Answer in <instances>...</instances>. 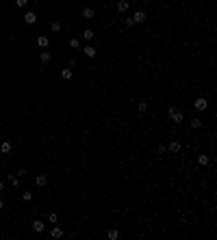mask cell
Listing matches in <instances>:
<instances>
[{
    "instance_id": "6da1fadb",
    "label": "cell",
    "mask_w": 217,
    "mask_h": 240,
    "mask_svg": "<svg viewBox=\"0 0 217 240\" xmlns=\"http://www.w3.org/2000/svg\"><path fill=\"white\" fill-rule=\"evenodd\" d=\"M167 115L172 117V121H174V124H182V119H185V117H182V113H180L176 106H170V108H167Z\"/></svg>"
},
{
    "instance_id": "7a4b0ae2",
    "label": "cell",
    "mask_w": 217,
    "mask_h": 240,
    "mask_svg": "<svg viewBox=\"0 0 217 240\" xmlns=\"http://www.w3.org/2000/svg\"><path fill=\"white\" fill-rule=\"evenodd\" d=\"M193 106H196V110H206V108H208V100H206V98H198Z\"/></svg>"
},
{
    "instance_id": "3957f363",
    "label": "cell",
    "mask_w": 217,
    "mask_h": 240,
    "mask_svg": "<svg viewBox=\"0 0 217 240\" xmlns=\"http://www.w3.org/2000/svg\"><path fill=\"white\" fill-rule=\"evenodd\" d=\"M115 7H117V11H119V13H126V11H128V7H130V2H128V0H117V5H115Z\"/></svg>"
},
{
    "instance_id": "277c9868",
    "label": "cell",
    "mask_w": 217,
    "mask_h": 240,
    "mask_svg": "<svg viewBox=\"0 0 217 240\" xmlns=\"http://www.w3.org/2000/svg\"><path fill=\"white\" fill-rule=\"evenodd\" d=\"M83 54H85V56H89V59H93L95 54H98V50H95L93 45H85V48H83Z\"/></svg>"
},
{
    "instance_id": "5b68a950",
    "label": "cell",
    "mask_w": 217,
    "mask_h": 240,
    "mask_svg": "<svg viewBox=\"0 0 217 240\" xmlns=\"http://www.w3.org/2000/svg\"><path fill=\"white\" fill-rule=\"evenodd\" d=\"M141 22H146V13H143V11H135V15H133V24H141Z\"/></svg>"
},
{
    "instance_id": "8992f818",
    "label": "cell",
    "mask_w": 217,
    "mask_h": 240,
    "mask_svg": "<svg viewBox=\"0 0 217 240\" xmlns=\"http://www.w3.org/2000/svg\"><path fill=\"white\" fill-rule=\"evenodd\" d=\"M24 22H26V24H35V22H37V15H35L33 11H28V13H24Z\"/></svg>"
},
{
    "instance_id": "52a82bcc",
    "label": "cell",
    "mask_w": 217,
    "mask_h": 240,
    "mask_svg": "<svg viewBox=\"0 0 217 240\" xmlns=\"http://www.w3.org/2000/svg\"><path fill=\"white\" fill-rule=\"evenodd\" d=\"M180 147H182V143H180V141H172V143H170V152H172V154L180 152Z\"/></svg>"
},
{
    "instance_id": "ba28073f",
    "label": "cell",
    "mask_w": 217,
    "mask_h": 240,
    "mask_svg": "<svg viewBox=\"0 0 217 240\" xmlns=\"http://www.w3.org/2000/svg\"><path fill=\"white\" fill-rule=\"evenodd\" d=\"M93 37H95V35H93L91 28H85V30H83V39H85V41H91Z\"/></svg>"
},
{
    "instance_id": "9c48e42d",
    "label": "cell",
    "mask_w": 217,
    "mask_h": 240,
    "mask_svg": "<svg viewBox=\"0 0 217 240\" xmlns=\"http://www.w3.org/2000/svg\"><path fill=\"white\" fill-rule=\"evenodd\" d=\"M83 17H85V20H91V17H93V9H91V7H85V9H83Z\"/></svg>"
},
{
    "instance_id": "30bf717a",
    "label": "cell",
    "mask_w": 217,
    "mask_h": 240,
    "mask_svg": "<svg viewBox=\"0 0 217 240\" xmlns=\"http://www.w3.org/2000/svg\"><path fill=\"white\" fill-rule=\"evenodd\" d=\"M37 45H39V48H48V37H46V35L37 37Z\"/></svg>"
},
{
    "instance_id": "8fae6325",
    "label": "cell",
    "mask_w": 217,
    "mask_h": 240,
    "mask_svg": "<svg viewBox=\"0 0 217 240\" xmlns=\"http://www.w3.org/2000/svg\"><path fill=\"white\" fill-rule=\"evenodd\" d=\"M72 76H74V74H72V69H61V78L63 80H72Z\"/></svg>"
},
{
    "instance_id": "7c38bea8",
    "label": "cell",
    "mask_w": 217,
    "mask_h": 240,
    "mask_svg": "<svg viewBox=\"0 0 217 240\" xmlns=\"http://www.w3.org/2000/svg\"><path fill=\"white\" fill-rule=\"evenodd\" d=\"M0 152H2V154H9V152H11V143H9V141H5L2 145H0Z\"/></svg>"
},
{
    "instance_id": "4fadbf2b",
    "label": "cell",
    "mask_w": 217,
    "mask_h": 240,
    "mask_svg": "<svg viewBox=\"0 0 217 240\" xmlns=\"http://www.w3.org/2000/svg\"><path fill=\"white\" fill-rule=\"evenodd\" d=\"M198 162H200V164H202V167H206V164H208V162H211V158H208V156H206V154H200V158H198Z\"/></svg>"
},
{
    "instance_id": "5bb4252c",
    "label": "cell",
    "mask_w": 217,
    "mask_h": 240,
    "mask_svg": "<svg viewBox=\"0 0 217 240\" xmlns=\"http://www.w3.org/2000/svg\"><path fill=\"white\" fill-rule=\"evenodd\" d=\"M69 48H72V50H80V39H72L69 41Z\"/></svg>"
},
{
    "instance_id": "9a60e30c",
    "label": "cell",
    "mask_w": 217,
    "mask_h": 240,
    "mask_svg": "<svg viewBox=\"0 0 217 240\" xmlns=\"http://www.w3.org/2000/svg\"><path fill=\"white\" fill-rule=\"evenodd\" d=\"M191 128H202V119L200 117H193V119H191Z\"/></svg>"
},
{
    "instance_id": "2e32d148",
    "label": "cell",
    "mask_w": 217,
    "mask_h": 240,
    "mask_svg": "<svg viewBox=\"0 0 217 240\" xmlns=\"http://www.w3.org/2000/svg\"><path fill=\"white\" fill-rule=\"evenodd\" d=\"M35 182H37V186H46V182H48V180H46V175L41 173V175H37V177H35Z\"/></svg>"
},
{
    "instance_id": "e0dca14e",
    "label": "cell",
    "mask_w": 217,
    "mask_h": 240,
    "mask_svg": "<svg viewBox=\"0 0 217 240\" xmlns=\"http://www.w3.org/2000/svg\"><path fill=\"white\" fill-rule=\"evenodd\" d=\"M107 236H109V240H117V238H119V231H117V229H109Z\"/></svg>"
},
{
    "instance_id": "ac0fdd59",
    "label": "cell",
    "mask_w": 217,
    "mask_h": 240,
    "mask_svg": "<svg viewBox=\"0 0 217 240\" xmlns=\"http://www.w3.org/2000/svg\"><path fill=\"white\" fill-rule=\"evenodd\" d=\"M137 110L139 113H148V102H139L137 104Z\"/></svg>"
},
{
    "instance_id": "d6986e66",
    "label": "cell",
    "mask_w": 217,
    "mask_h": 240,
    "mask_svg": "<svg viewBox=\"0 0 217 240\" xmlns=\"http://www.w3.org/2000/svg\"><path fill=\"white\" fill-rule=\"evenodd\" d=\"M50 59H52V56H50V52H41V54H39V61H41V63H48Z\"/></svg>"
},
{
    "instance_id": "ffe728a7",
    "label": "cell",
    "mask_w": 217,
    "mask_h": 240,
    "mask_svg": "<svg viewBox=\"0 0 217 240\" xmlns=\"http://www.w3.org/2000/svg\"><path fill=\"white\" fill-rule=\"evenodd\" d=\"M9 182H11L13 186H20V177H17V175H13V173H9Z\"/></svg>"
},
{
    "instance_id": "44dd1931",
    "label": "cell",
    "mask_w": 217,
    "mask_h": 240,
    "mask_svg": "<svg viewBox=\"0 0 217 240\" xmlns=\"http://www.w3.org/2000/svg\"><path fill=\"white\" fill-rule=\"evenodd\" d=\"M33 229L35 231H43V223L41 221H33Z\"/></svg>"
},
{
    "instance_id": "7402d4cb",
    "label": "cell",
    "mask_w": 217,
    "mask_h": 240,
    "mask_svg": "<svg viewBox=\"0 0 217 240\" xmlns=\"http://www.w3.org/2000/svg\"><path fill=\"white\" fill-rule=\"evenodd\" d=\"M50 30H52V33H59V30H61V22H52V24H50Z\"/></svg>"
},
{
    "instance_id": "603a6c76",
    "label": "cell",
    "mask_w": 217,
    "mask_h": 240,
    "mask_svg": "<svg viewBox=\"0 0 217 240\" xmlns=\"http://www.w3.org/2000/svg\"><path fill=\"white\" fill-rule=\"evenodd\" d=\"M61 236H63V229L61 227H54L52 229V238H61Z\"/></svg>"
},
{
    "instance_id": "cb8c5ba5",
    "label": "cell",
    "mask_w": 217,
    "mask_h": 240,
    "mask_svg": "<svg viewBox=\"0 0 217 240\" xmlns=\"http://www.w3.org/2000/svg\"><path fill=\"white\" fill-rule=\"evenodd\" d=\"M22 199H24V201H31V199H33V193H31V190H24Z\"/></svg>"
},
{
    "instance_id": "d4e9b609",
    "label": "cell",
    "mask_w": 217,
    "mask_h": 240,
    "mask_svg": "<svg viewBox=\"0 0 217 240\" xmlns=\"http://www.w3.org/2000/svg\"><path fill=\"white\" fill-rule=\"evenodd\" d=\"M48 221H50V223H57V221H59V217H57V214L52 212V214H50V217H48Z\"/></svg>"
},
{
    "instance_id": "484cf974",
    "label": "cell",
    "mask_w": 217,
    "mask_h": 240,
    "mask_svg": "<svg viewBox=\"0 0 217 240\" xmlns=\"http://www.w3.org/2000/svg\"><path fill=\"white\" fill-rule=\"evenodd\" d=\"M15 5H17V7H26L28 0H15Z\"/></svg>"
},
{
    "instance_id": "4316f807",
    "label": "cell",
    "mask_w": 217,
    "mask_h": 240,
    "mask_svg": "<svg viewBox=\"0 0 217 240\" xmlns=\"http://www.w3.org/2000/svg\"><path fill=\"white\" fill-rule=\"evenodd\" d=\"M2 193H5V184H2V182H0V195H2Z\"/></svg>"
},
{
    "instance_id": "83f0119b",
    "label": "cell",
    "mask_w": 217,
    "mask_h": 240,
    "mask_svg": "<svg viewBox=\"0 0 217 240\" xmlns=\"http://www.w3.org/2000/svg\"><path fill=\"white\" fill-rule=\"evenodd\" d=\"M2 208H5V201H2V199H0V210H2Z\"/></svg>"
}]
</instances>
